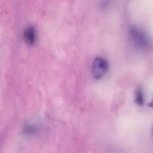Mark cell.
Listing matches in <instances>:
<instances>
[{
    "label": "cell",
    "mask_w": 153,
    "mask_h": 153,
    "mask_svg": "<svg viewBox=\"0 0 153 153\" xmlns=\"http://www.w3.org/2000/svg\"><path fill=\"white\" fill-rule=\"evenodd\" d=\"M131 39L140 48H146L149 46L150 41L146 34L136 27H131L130 30Z\"/></svg>",
    "instance_id": "cell-2"
},
{
    "label": "cell",
    "mask_w": 153,
    "mask_h": 153,
    "mask_svg": "<svg viewBox=\"0 0 153 153\" xmlns=\"http://www.w3.org/2000/svg\"><path fill=\"white\" fill-rule=\"evenodd\" d=\"M24 38L25 42L29 45L35 43L36 40V32L33 26H28L24 32Z\"/></svg>",
    "instance_id": "cell-3"
},
{
    "label": "cell",
    "mask_w": 153,
    "mask_h": 153,
    "mask_svg": "<svg viewBox=\"0 0 153 153\" xmlns=\"http://www.w3.org/2000/svg\"><path fill=\"white\" fill-rule=\"evenodd\" d=\"M152 132H153V128H152Z\"/></svg>",
    "instance_id": "cell-7"
},
{
    "label": "cell",
    "mask_w": 153,
    "mask_h": 153,
    "mask_svg": "<svg viewBox=\"0 0 153 153\" xmlns=\"http://www.w3.org/2000/svg\"><path fill=\"white\" fill-rule=\"evenodd\" d=\"M135 102L137 105L142 106L144 103V97L142 89L139 88L136 90L135 94Z\"/></svg>",
    "instance_id": "cell-4"
},
{
    "label": "cell",
    "mask_w": 153,
    "mask_h": 153,
    "mask_svg": "<svg viewBox=\"0 0 153 153\" xmlns=\"http://www.w3.org/2000/svg\"><path fill=\"white\" fill-rule=\"evenodd\" d=\"M37 131V128L30 124H27L24 127V131L25 134H33Z\"/></svg>",
    "instance_id": "cell-5"
},
{
    "label": "cell",
    "mask_w": 153,
    "mask_h": 153,
    "mask_svg": "<svg viewBox=\"0 0 153 153\" xmlns=\"http://www.w3.org/2000/svg\"><path fill=\"white\" fill-rule=\"evenodd\" d=\"M108 69V63L101 57L95 59L92 65V74L97 79H101L105 75Z\"/></svg>",
    "instance_id": "cell-1"
},
{
    "label": "cell",
    "mask_w": 153,
    "mask_h": 153,
    "mask_svg": "<svg viewBox=\"0 0 153 153\" xmlns=\"http://www.w3.org/2000/svg\"><path fill=\"white\" fill-rule=\"evenodd\" d=\"M149 106L153 107V100H152V102H150L149 104Z\"/></svg>",
    "instance_id": "cell-6"
}]
</instances>
